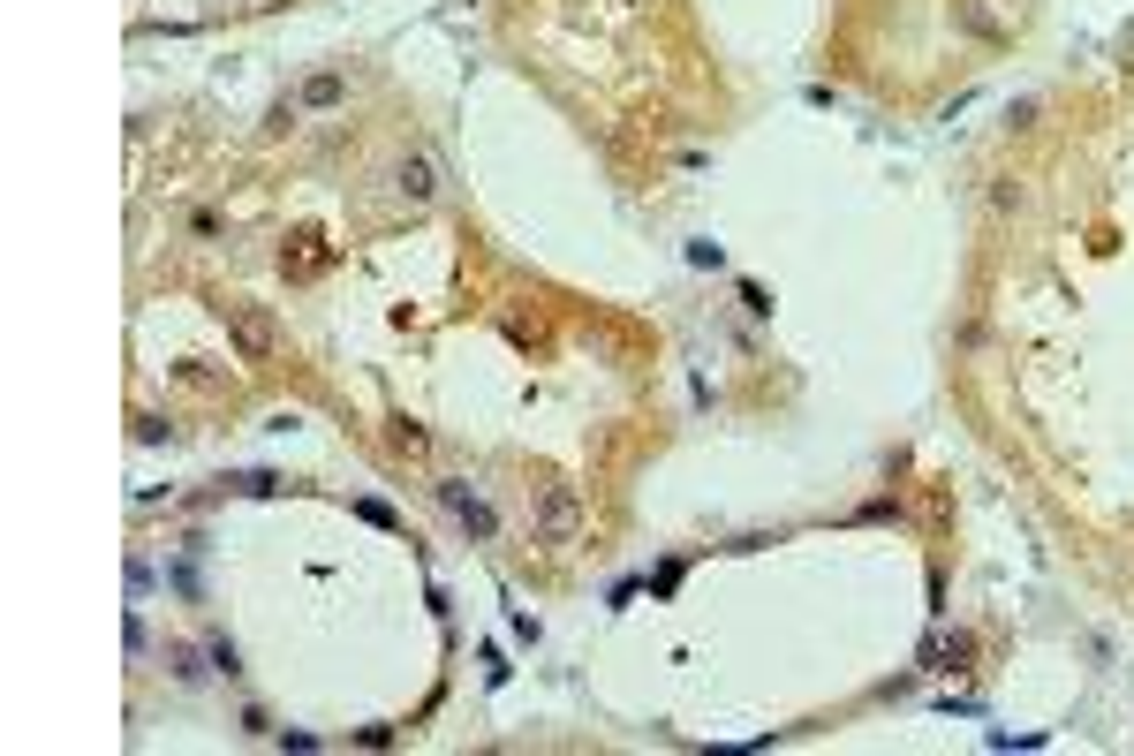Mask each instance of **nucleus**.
I'll list each match as a JSON object with an SVG mask.
<instances>
[{
	"label": "nucleus",
	"instance_id": "nucleus-1",
	"mask_svg": "<svg viewBox=\"0 0 1134 756\" xmlns=\"http://www.w3.org/2000/svg\"><path fill=\"white\" fill-rule=\"evenodd\" d=\"M220 318H227V341L242 348V363H273V356H280V318H273V303L227 295V303H220Z\"/></svg>",
	"mask_w": 1134,
	"mask_h": 756
},
{
	"label": "nucleus",
	"instance_id": "nucleus-2",
	"mask_svg": "<svg viewBox=\"0 0 1134 756\" xmlns=\"http://www.w3.org/2000/svg\"><path fill=\"white\" fill-rule=\"evenodd\" d=\"M537 545H552V552H567L575 545V537H583V522H590V507H583V484H545V492H537Z\"/></svg>",
	"mask_w": 1134,
	"mask_h": 756
},
{
	"label": "nucleus",
	"instance_id": "nucleus-3",
	"mask_svg": "<svg viewBox=\"0 0 1134 756\" xmlns=\"http://www.w3.org/2000/svg\"><path fill=\"white\" fill-rule=\"evenodd\" d=\"M394 189H401V205H431V197H439V167H431L424 152H409L394 167Z\"/></svg>",
	"mask_w": 1134,
	"mask_h": 756
},
{
	"label": "nucleus",
	"instance_id": "nucleus-4",
	"mask_svg": "<svg viewBox=\"0 0 1134 756\" xmlns=\"http://www.w3.org/2000/svg\"><path fill=\"white\" fill-rule=\"evenodd\" d=\"M439 499H447V507H454V515H462L477 537H492V530H499V522H492V507H484V499L469 492V484H454V477H447V484H439Z\"/></svg>",
	"mask_w": 1134,
	"mask_h": 756
},
{
	"label": "nucleus",
	"instance_id": "nucleus-5",
	"mask_svg": "<svg viewBox=\"0 0 1134 756\" xmlns=\"http://www.w3.org/2000/svg\"><path fill=\"white\" fill-rule=\"evenodd\" d=\"M341 99H348V84H341V76H333V69H326V76H310V84L295 91V106H310V114H333V106H341Z\"/></svg>",
	"mask_w": 1134,
	"mask_h": 756
},
{
	"label": "nucleus",
	"instance_id": "nucleus-6",
	"mask_svg": "<svg viewBox=\"0 0 1134 756\" xmlns=\"http://www.w3.org/2000/svg\"><path fill=\"white\" fill-rule=\"evenodd\" d=\"M174 378H182L189 394H220V371H205L197 356H182V363H174Z\"/></svg>",
	"mask_w": 1134,
	"mask_h": 756
},
{
	"label": "nucleus",
	"instance_id": "nucleus-7",
	"mask_svg": "<svg viewBox=\"0 0 1134 756\" xmlns=\"http://www.w3.org/2000/svg\"><path fill=\"white\" fill-rule=\"evenodd\" d=\"M968 651H976L968 636H938V643H930V658H938V666H968Z\"/></svg>",
	"mask_w": 1134,
	"mask_h": 756
},
{
	"label": "nucleus",
	"instance_id": "nucleus-8",
	"mask_svg": "<svg viewBox=\"0 0 1134 756\" xmlns=\"http://www.w3.org/2000/svg\"><path fill=\"white\" fill-rule=\"evenodd\" d=\"M394 447H401V454H424V447H431V431H424V424H409V416H394Z\"/></svg>",
	"mask_w": 1134,
	"mask_h": 756
},
{
	"label": "nucleus",
	"instance_id": "nucleus-9",
	"mask_svg": "<svg viewBox=\"0 0 1134 756\" xmlns=\"http://www.w3.org/2000/svg\"><path fill=\"white\" fill-rule=\"evenodd\" d=\"M137 439H144V447H159V439H174V424H167V416H137Z\"/></svg>",
	"mask_w": 1134,
	"mask_h": 756
}]
</instances>
